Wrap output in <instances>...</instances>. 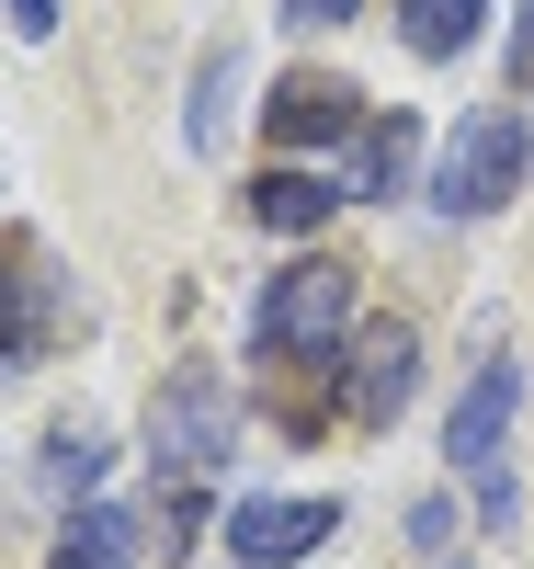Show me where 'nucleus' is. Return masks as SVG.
Instances as JSON below:
<instances>
[{
  "instance_id": "2eb2a0df",
  "label": "nucleus",
  "mask_w": 534,
  "mask_h": 569,
  "mask_svg": "<svg viewBox=\"0 0 534 569\" xmlns=\"http://www.w3.org/2000/svg\"><path fill=\"white\" fill-rule=\"evenodd\" d=\"M284 23H296V34H330V23H353V0H284Z\"/></svg>"
},
{
  "instance_id": "20e7f679",
  "label": "nucleus",
  "mask_w": 534,
  "mask_h": 569,
  "mask_svg": "<svg viewBox=\"0 0 534 569\" xmlns=\"http://www.w3.org/2000/svg\"><path fill=\"white\" fill-rule=\"evenodd\" d=\"M342 536V501H239L228 512V547H239V569H284V558H308V547H330Z\"/></svg>"
},
{
  "instance_id": "f8f14e48",
  "label": "nucleus",
  "mask_w": 534,
  "mask_h": 569,
  "mask_svg": "<svg viewBox=\"0 0 534 569\" xmlns=\"http://www.w3.org/2000/svg\"><path fill=\"white\" fill-rule=\"evenodd\" d=\"M103 433H91V421H58V433H46V490H58V501H91V490H103Z\"/></svg>"
},
{
  "instance_id": "4468645a",
  "label": "nucleus",
  "mask_w": 534,
  "mask_h": 569,
  "mask_svg": "<svg viewBox=\"0 0 534 569\" xmlns=\"http://www.w3.org/2000/svg\"><path fill=\"white\" fill-rule=\"evenodd\" d=\"M410 149H421V126L410 114H375V137H364V194H410Z\"/></svg>"
},
{
  "instance_id": "f03ea898",
  "label": "nucleus",
  "mask_w": 534,
  "mask_h": 569,
  "mask_svg": "<svg viewBox=\"0 0 534 569\" xmlns=\"http://www.w3.org/2000/svg\"><path fill=\"white\" fill-rule=\"evenodd\" d=\"M342 330H353V273L342 262H284L262 284V308H251V353L273 365H330L342 353Z\"/></svg>"
},
{
  "instance_id": "39448f33",
  "label": "nucleus",
  "mask_w": 534,
  "mask_h": 569,
  "mask_svg": "<svg viewBox=\"0 0 534 569\" xmlns=\"http://www.w3.org/2000/svg\"><path fill=\"white\" fill-rule=\"evenodd\" d=\"M410 365H421V330L410 319H364L353 330V421H399L410 410Z\"/></svg>"
},
{
  "instance_id": "6e6552de",
  "label": "nucleus",
  "mask_w": 534,
  "mask_h": 569,
  "mask_svg": "<svg viewBox=\"0 0 534 569\" xmlns=\"http://www.w3.org/2000/svg\"><path fill=\"white\" fill-rule=\"evenodd\" d=\"M58 319H69V308H58V273H46L34 251H12V240H0V365H23Z\"/></svg>"
},
{
  "instance_id": "9b49d317",
  "label": "nucleus",
  "mask_w": 534,
  "mask_h": 569,
  "mask_svg": "<svg viewBox=\"0 0 534 569\" xmlns=\"http://www.w3.org/2000/svg\"><path fill=\"white\" fill-rule=\"evenodd\" d=\"M477 12H490V0H399V34H410V58H466Z\"/></svg>"
},
{
  "instance_id": "1a4fd4ad",
  "label": "nucleus",
  "mask_w": 534,
  "mask_h": 569,
  "mask_svg": "<svg viewBox=\"0 0 534 569\" xmlns=\"http://www.w3.org/2000/svg\"><path fill=\"white\" fill-rule=\"evenodd\" d=\"M330 206H342V182H330V171H262V182H251V228H273V240L330 228Z\"/></svg>"
},
{
  "instance_id": "f3484780",
  "label": "nucleus",
  "mask_w": 534,
  "mask_h": 569,
  "mask_svg": "<svg viewBox=\"0 0 534 569\" xmlns=\"http://www.w3.org/2000/svg\"><path fill=\"white\" fill-rule=\"evenodd\" d=\"M512 91H534V0L512 12Z\"/></svg>"
},
{
  "instance_id": "dca6fc26",
  "label": "nucleus",
  "mask_w": 534,
  "mask_h": 569,
  "mask_svg": "<svg viewBox=\"0 0 534 569\" xmlns=\"http://www.w3.org/2000/svg\"><path fill=\"white\" fill-rule=\"evenodd\" d=\"M455 536V501H410V547H444Z\"/></svg>"
},
{
  "instance_id": "f257e3e1",
  "label": "nucleus",
  "mask_w": 534,
  "mask_h": 569,
  "mask_svg": "<svg viewBox=\"0 0 534 569\" xmlns=\"http://www.w3.org/2000/svg\"><path fill=\"white\" fill-rule=\"evenodd\" d=\"M523 171H534V126L512 103H477L444 137V160H432V217H490L523 194Z\"/></svg>"
},
{
  "instance_id": "a211bd4d",
  "label": "nucleus",
  "mask_w": 534,
  "mask_h": 569,
  "mask_svg": "<svg viewBox=\"0 0 534 569\" xmlns=\"http://www.w3.org/2000/svg\"><path fill=\"white\" fill-rule=\"evenodd\" d=\"M12 34H58V0H12Z\"/></svg>"
},
{
  "instance_id": "9d476101",
  "label": "nucleus",
  "mask_w": 534,
  "mask_h": 569,
  "mask_svg": "<svg viewBox=\"0 0 534 569\" xmlns=\"http://www.w3.org/2000/svg\"><path fill=\"white\" fill-rule=\"evenodd\" d=\"M58 569H137V512H114V501H91L80 525L58 536Z\"/></svg>"
},
{
  "instance_id": "7ed1b4c3",
  "label": "nucleus",
  "mask_w": 534,
  "mask_h": 569,
  "mask_svg": "<svg viewBox=\"0 0 534 569\" xmlns=\"http://www.w3.org/2000/svg\"><path fill=\"white\" fill-rule=\"evenodd\" d=\"M149 456L171 467V479H216V467L239 456V388L216 365H171L160 399H149Z\"/></svg>"
},
{
  "instance_id": "ddd939ff",
  "label": "nucleus",
  "mask_w": 534,
  "mask_h": 569,
  "mask_svg": "<svg viewBox=\"0 0 534 569\" xmlns=\"http://www.w3.org/2000/svg\"><path fill=\"white\" fill-rule=\"evenodd\" d=\"M228 103H239V46H216V58H205V80H193V114H182V137H193V149H228Z\"/></svg>"
},
{
  "instance_id": "0eeeda50",
  "label": "nucleus",
  "mask_w": 534,
  "mask_h": 569,
  "mask_svg": "<svg viewBox=\"0 0 534 569\" xmlns=\"http://www.w3.org/2000/svg\"><path fill=\"white\" fill-rule=\"evenodd\" d=\"M262 126H273V149H342V137L364 126V91H342V80H284Z\"/></svg>"
},
{
  "instance_id": "423d86ee",
  "label": "nucleus",
  "mask_w": 534,
  "mask_h": 569,
  "mask_svg": "<svg viewBox=\"0 0 534 569\" xmlns=\"http://www.w3.org/2000/svg\"><path fill=\"white\" fill-rule=\"evenodd\" d=\"M512 410H523V365L490 353V365H477V388L455 399V421H444V456H455V467H490L501 433H512Z\"/></svg>"
}]
</instances>
